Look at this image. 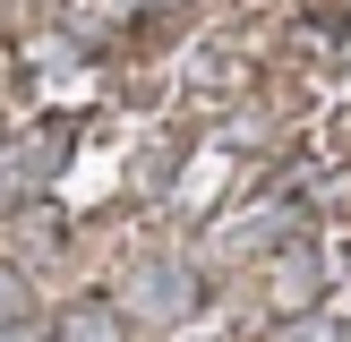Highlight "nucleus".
Masks as SVG:
<instances>
[{
    "label": "nucleus",
    "instance_id": "nucleus-1",
    "mask_svg": "<svg viewBox=\"0 0 351 342\" xmlns=\"http://www.w3.org/2000/svg\"><path fill=\"white\" fill-rule=\"evenodd\" d=\"M120 317L129 325H189L206 308V282L189 256H146V265H129V282H120Z\"/></svg>",
    "mask_w": 351,
    "mask_h": 342
},
{
    "label": "nucleus",
    "instance_id": "nucleus-2",
    "mask_svg": "<svg viewBox=\"0 0 351 342\" xmlns=\"http://www.w3.org/2000/svg\"><path fill=\"white\" fill-rule=\"evenodd\" d=\"M60 163H69V120H43L34 137L0 146V205H17L26 188H43V180H51Z\"/></svg>",
    "mask_w": 351,
    "mask_h": 342
},
{
    "label": "nucleus",
    "instance_id": "nucleus-3",
    "mask_svg": "<svg viewBox=\"0 0 351 342\" xmlns=\"http://www.w3.org/2000/svg\"><path fill=\"white\" fill-rule=\"evenodd\" d=\"M317 291H326V256H317V239H291V248L274 256V274H266V300L283 308V317H317Z\"/></svg>",
    "mask_w": 351,
    "mask_h": 342
},
{
    "label": "nucleus",
    "instance_id": "nucleus-4",
    "mask_svg": "<svg viewBox=\"0 0 351 342\" xmlns=\"http://www.w3.org/2000/svg\"><path fill=\"white\" fill-rule=\"evenodd\" d=\"M129 334V317H120L103 291H86V300H69L60 317H51V342H120Z\"/></svg>",
    "mask_w": 351,
    "mask_h": 342
},
{
    "label": "nucleus",
    "instance_id": "nucleus-5",
    "mask_svg": "<svg viewBox=\"0 0 351 342\" xmlns=\"http://www.w3.org/2000/svg\"><path fill=\"white\" fill-rule=\"evenodd\" d=\"M274 342H351V334H343L335 317H283V334H274Z\"/></svg>",
    "mask_w": 351,
    "mask_h": 342
},
{
    "label": "nucleus",
    "instance_id": "nucleus-6",
    "mask_svg": "<svg viewBox=\"0 0 351 342\" xmlns=\"http://www.w3.org/2000/svg\"><path fill=\"white\" fill-rule=\"evenodd\" d=\"M17 317H26V274L0 265V325H17Z\"/></svg>",
    "mask_w": 351,
    "mask_h": 342
},
{
    "label": "nucleus",
    "instance_id": "nucleus-7",
    "mask_svg": "<svg viewBox=\"0 0 351 342\" xmlns=\"http://www.w3.org/2000/svg\"><path fill=\"white\" fill-rule=\"evenodd\" d=\"M0 342H51V334H43L34 317H17V325H0Z\"/></svg>",
    "mask_w": 351,
    "mask_h": 342
},
{
    "label": "nucleus",
    "instance_id": "nucleus-8",
    "mask_svg": "<svg viewBox=\"0 0 351 342\" xmlns=\"http://www.w3.org/2000/svg\"><path fill=\"white\" fill-rule=\"evenodd\" d=\"M0 146H9V137H0Z\"/></svg>",
    "mask_w": 351,
    "mask_h": 342
}]
</instances>
